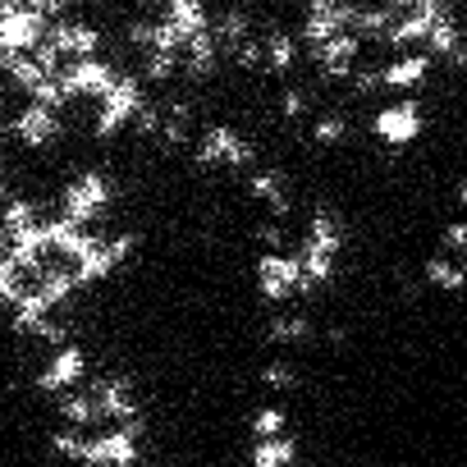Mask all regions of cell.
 <instances>
[{
	"label": "cell",
	"mask_w": 467,
	"mask_h": 467,
	"mask_svg": "<svg viewBox=\"0 0 467 467\" xmlns=\"http://www.w3.org/2000/svg\"><path fill=\"white\" fill-rule=\"evenodd\" d=\"M10 138V119H0V142H5Z\"/></svg>",
	"instance_id": "7bdbcfd3"
},
{
	"label": "cell",
	"mask_w": 467,
	"mask_h": 467,
	"mask_svg": "<svg viewBox=\"0 0 467 467\" xmlns=\"http://www.w3.org/2000/svg\"><path fill=\"white\" fill-rule=\"evenodd\" d=\"M83 440H88V431L65 426V431H56V435H51V449H56V453H65V458H83Z\"/></svg>",
	"instance_id": "1f68e13d"
},
{
	"label": "cell",
	"mask_w": 467,
	"mask_h": 467,
	"mask_svg": "<svg viewBox=\"0 0 467 467\" xmlns=\"http://www.w3.org/2000/svg\"><path fill=\"white\" fill-rule=\"evenodd\" d=\"M188 138H192V106L183 97L161 101V142L165 147H188Z\"/></svg>",
	"instance_id": "44dd1931"
},
{
	"label": "cell",
	"mask_w": 467,
	"mask_h": 467,
	"mask_svg": "<svg viewBox=\"0 0 467 467\" xmlns=\"http://www.w3.org/2000/svg\"><path fill=\"white\" fill-rule=\"evenodd\" d=\"M78 285H74V271L65 266V262H47L42 271H37V294L56 307V303H65L69 294H74Z\"/></svg>",
	"instance_id": "d4e9b609"
},
{
	"label": "cell",
	"mask_w": 467,
	"mask_h": 467,
	"mask_svg": "<svg viewBox=\"0 0 467 467\" xmlns=\"http://www.w3.org/2000/svg\"><path fill=\"white\" fill-rule=\"evenodd\" d=\"M92 408H97V421H138V394H133V380L124 371H101L88 389Z\"/></svg>",
	"instance_id": "ba28073f"
},
{
	"label": "cell",
	"mask_w": 467,
	"mask_h": 467,
	"mask_svg": "<svg viewBox=\"0 0 467 467\" xmlns=\"http://www.w3.org/2000/svg\"><path fill=\"white\" fill-rule=\"evenodd\" d=\"M5 253H10V239H5V229H0V262H5Z\"/></svg>",
	"instance_id": "b9f144b4"
},
{
	"label": "cell",
	"mask_w": 467,
	"mask_h": 467,
	"mask_svg": "<svg viewBox=\"0 0 467 467\" xmlns=\"http://www.w3.org/2000/svg\"><path fill=\"white\" fill-rule=\"evenodd\" d=\"M253 467H294V458H298V440L285 431V435H271V440H257L253 444Z\"/></svg>",
	"instance_id": "cb8c5ba5"
},
{
	"label": "cell",
	"mask_w": 467,
	"mask_h": 467,
	"mask_svg": "<svg viewBox=\"0 0 467 467\" xmlns=\"http://www.w3.org/2000/svg\"><path fill=\"white\" fill-rule=\"evenodd\" d=\"M262 380H266L271 389H294V385H298V371H294V362H266V367H262Z\"/></svg>",
	"instance_id": "d6a6232c"
},
{
	"label": "cell",
	"mask_w": 467,
	"mask_h": 467,
	"mask_svg": "<svg viewBox=\"0 0 467 467\" xmlns=\"http://www.w3.org/2000/svg\"><path fill=\"white\" fill-rule=\"evenodd\" d=\"M335 33H348V5H339V0H312L303 10V42L321 47Z\"/></svg>",
	"instance_id": "5bb4252c"
},
{
	"label": "cell",
	"mask_w": 467,
	"mask_h": 467,
	"mask_svg": "<svg viewBox=\"0 0 467 467\" xmlns=\"http://www.w3.org/2000/svg\"><path fill=\"white\" fill-rule=\"evenodd\" d=\"M224 51H229V60H234V65H244V69L262 65V37H248V42H239V47H224Z\"/></svg>",
	"instance_id": "74e56055"
},
{
	"label": "cell",
	"mask_w": 467,
	"mask_h": 467,
	"mask_svg": "<svg viewBox=\"0 0 467 467\" xmlns=\"http://www.w3.org/2000/svg\"><path fill=\"white\" fill-rule=\"evenodd\" d=\"M462 244H467L462 220H449V229H444V248H449V257H458V253H462Z\"/></svg>",
	"instance_id": "60d3db41"
},
{
	"label": "cell",
	"mask_w": 467,
	"mask_h": 467,
	"mask_svg": "<svg viewBox=\"0 0 467 467\" xmlns=\"http://www.w3.org/2000/svg\"><path fill=\"white\" fill-rule=\"evenodd\" d=\"M426 280L431 285H440L444 294H458L462 289V266H458V257H426Z\"/></svg>",
	"instance_id": "83f0119b"
},
{
	"label": "cell",
	"mask_w": 467,
	"mask_h": 467,
	"mask_svg": "<svg viewBox=\"0 0 467 467\" xmlns=\"http://www.w3.org/2000/svg\"><path fill=\"white\" fill-rule=\"evenodd\" d=\"M110 197H115L110 174H101V170H83L78 179H69V183H65V192H60V215L88 229V220L106 215Z\"/></svg>",
	"instance_id": "277c9868"
},
{
	"label": "cell",
	"mask_w": 467,
	"mask_h": 467,
	"mask_svg": "<svg viewBox=\"0 0 467 467\" xmlns=\"http://www.w3.org/2000/svg\"><path fill=\"white\" fill-rule=\"evenodd\" d=\"M56 78L65 88V101H74V97H106V88L119 78V69L106 56H83V60H69Z\"/></svg>",
	"instance_id": "30bf717a"
},
{
	"label": "cell",
	"mask_w": 467,
	"mask_h": 467,
	"mask_svg": "<svg viewBox=\"0 0 467 467\" xmlns=\"http://www.w3.org/2000/svg\"><path fill=\"white\" fill-rule=\"evenodd\" d=\"M147 106V88L138 83V74H119L110 88H106V97H101V106H97V133L101 138H115L124 124H133V115Z\"/></svg>",
	"instance_id": "52a82bcc"
},
{
	"label": "cell",
	"mask_w": 467,
	"mask_h": 467,
	"mask_svg": "<svg viewBox=\"0 0 467 467\" xmlns=\"http://www.w3.org/2000/svg\"><path fill=\"white\" fill-rule=\"evenodd\" d=\"M133 124H138V133H161V101L147 97V106L133 115Z\"/></svg>",
	"instance_id": "ab89813d"
},
{
	"label": "cell",
	"mask_w": 467,
	"mask_h": 467,
	"mask_svg": "<svg viewBox=\"0 0 467 467\" xmlns=\"http://www.w3.org/2000/svg\"><path fill=\"white\" fill-rule=\"evenodd\" d=\"M253 275H257L262 298H271V303H289V298L303 294V275H298V257L294 253H262Z\"/></svg>",
	"instance_id": "9c48e42d"
},
{
	"label": "cell",
	"mask_w": 467,
	"mask_h": 467,
	"mask_svg": "<svg viewBox=\"0 0 467 467\" xmlns=\"http://www.w3.org/2000/svg\"><path fill=\"white\" fill-rule=\"evenodd\" d=\"M376 138L389 142V147H403L421 133V106L417 101H394V106H380L376 119H371Z\"/></svg>",
	"instance_id": "7c38bea8"
},
{
	"label": "cell",
	"mask_w": 467,
	"mask_h": 467,
	"mask_svg": "<svg viewBox=\"0 0 467 467\" xmlns=\"http://www.w3.org/2000/svg\"><path fill=\"white\" fill-rule=\"evenodd\" d=\"M192 156H197V165H234V170H244V165L257 161V147L234 124H206L197 133V142H192Z\"/></svg>",
	"instance_id": "8992f818"
},
{
	"label": "cell",
	"mask_w": 467,
	"mask_h": 467,
	"mask_svg": "<svg viewBox=\"0 0 467 467\" xmlns=\"http://www.w3.org/2000/svg\"><path fill=\"white\" fill-rule=\"evenodd\" d=\"M5 197H10V188H5V183H0V206H5Z\"/></svg>",
	"instance_id": "ee69618b"
},
{
	"label": "cell",
	"mask_w": 467,
	"mask_h": 467,
	"mask_svg": "<svg viewBox=\"0 0 467 467\" xmlns=\"http://www.w3.org/2000/svg\"><path fill=\"white\" fill-rule=\"evenodd\" d=\"M161 24H165L179 42H188V37L206 33L211 15H206L202 0H165V5H161Z\"/></svg>",
	"instance_id": "e0dca14e"
},
{
	"label": "cell",
	"mask_w": 467,
	"mask_h": 467,
	"mask_svg": "<svg viewBox=\"0 0 467 467\" xmlns=\"http://www.w3.org/2000/svg\"><path fill=\"white\" fill-rule=\"evenodd\" d=\"M138 440H142V417L138 421H115L97 435L83 440V458L92 467H133L138 462Z\"/></svg>",
	"instance_id": "5b68a950"
},
{
	"label": "cell",
	"mask_w": 467,
	"mask_h": 467,
	"mask_svg": "<svg viewBox=\"0 0 467 467\" xmlns=\"http://www.w3.org/2000/svg\"><path fill=\"white\" fill-rule=\"evenodd\" d=\"M358 42H362V37H353V33H335L330 42L312 47V56H317V65H321L326 74H348L353 60H358Z\"/></svg>",
	"instance_id": "ffe728a7"
},
{
	"label": "cell",
	"mask_w": 467,
	"mask_h": 467,
	"mask_svg": "<svg viewBox=\"0 0 467 467\" xmlns=\"http://www.w3.org/2000/svg\"><path fill=\"white\" fill-rule=\"evenodd\" d=\"M206 28H211L215 47H239V42L253 37V19H248V10H239V5H224Z\"/></svg>",
	"instance_id": "7402d4cb"
},
{
	"label": "cell",
	"mask_w": 467,
	"mask_h": 467,
	"mask_svg": "<svg viewBox=\"0 0 467 467\" xmlns=\"http://www.w3.org/2000/svg\"><path fill=\"white\" fill-rule=\"evenodd\" d=\"M56 408H60V417L69 421V426H92L97 421V408H92V399L88 394H78V389H65L60 399H56Z\"/></svg>",
	"instance_id": "f1b7e54d"
},
{
	"label": "cell",
	"mask_w": 467,
	"mask_h": 467,
	"mask_svg": "<svg viewBox=\"0 0 467 467\" xmlns=\"http://www.w3.org/2000/svg\"><path fill=\"white\" fill-rule=\"evenodd\" d=\"M312 330V317L307 312H275L271 321H266V335L275 339V344H294V339H303Z\"/></svg>",
	"instance_id": "4316f807"
},
{
	"label": "cell",
	"mask_w": 467,
	"mask_h": 467,
	"mask_svg": "<svg viewBox=\"0 0 467 467\" xmlns=\"http://www.w3.org/2000/svg\"><path fill=\"white\" fill-rule=\"evenodd\" d=\"M19 289H24V271L5 257V262H0V303H15Z\"/></svg>",
	"instance_id": "836d02e7"
},
{
	"label": "cell",
	"mask_w": 467,
	"mask_h": 467,
	"mask_svg": "<svg viewBox=\"0 0 467 467\" xmlns=\"http://www.w3.org/2000/svg\"><path fill=\"white\" fill-rule=\"evenodd\" d=\"M10 133H19L28 147H47V142H56L60 138V119H56V110H47V106H24V110H15V119H10Z\"/></svg>",
	"instance_id": "9a60e30c"
},
{
	"label": "cell",
	"mask_w": 467,
	"mask_h": 467,
	"mask_svg": "<svg viewBox=\"0 0 467 467\" xmlns=\"http://www.w3.org/2000/svg\"><path fill=\"white\" fill-rule=\"evenodd\" d=\"M280 110H285L289 119L307 115V92H303V88H285V92H280Z\"/></svg>",
	"instance_id": "f35d334b"
},
{
	"label": "cell",
	"mask_w": 467,
	"mask_h": 467,
	"mask_svg": "<svg viewBox=\"0 0 467 467\" xmlns=\"http://www.w3.org/2000/svg\"><path fill=\"white\" fill-rule=\"evenodd\" d=\"M344 133H348V119H344L339 110H326V115L312 124V138H317V142H339Z\"/></svg>",
	"instance_id": "4dcf8cb0"
},
{
	"label": "cell",
	"mask_w": 467,
	"mask_h": 467,
	"mask_svg": "<svg viewBox=\"0 0 467 467\" xmlns=\"http://www.w3.org/2000/svg\"><path fill=\"white\" fill-rule=\"evenodd\" d=\"M339 253H344V220H339L330 206H317L312 220H307L303 244L294 248V257H298V275H303V294L321 289V285L335 275Z\"/></svg>",
	"instance_id": "6da1fadb"
},
{
	"label": "cell",
	"mask_w": 467,
	"mask_h": 467,
	"mask_svg": "<svg viewBox=\"0 0 467 467\" xmlns=\"http://www.w3.org/2000/svg\"><path fill=\"white\" fill-rule=\"evenodd\" d=\"M10 78H15L19 88H28V92H33V88H37L47 74L37 69V60H33V56H19V60H15V69H10Z\"/></svg>",
	"instance_id": "8d00e7d4"
},
{
	"label": "cell",
	"mask_w": 467,
	"mask_h": 467,
	"mask_svg": "<svg viewBox=\"0 0 467 467\" xmlns=\"http://www.w3.org/2000/svg\"><path fill=\"white\" fill-rule=\"evenodd\" d=\"M294 60H298V37H289L285 28H271V33L262 37V65H266L271 74H289Z\"/></svg>",
	"instance_id": "603a6c76"
},
{
	"label": "cell",
	"mask_w": 467,
	"mask_h": 467,
	"mask_svg": "<svg viewBox=\"0 0 467 467\" xmlns=\"http://www.w3.org/2000/svg\"><path fill=\"white\" fill-rule=\"evenodd\" d=\"M42 234H47V253H60V257L74 262L88 248V234L92 229H83V224H74L65 215H51V220H42Z\"/></svg>",
	"instance_id": "ac0fdd59"
},
{
	"label": "cell",
	"mask_w": 467,
	"mask_h": 467,
	"mask_svg": "<svg viewBox=\"0 0 467 467\" xmlns=\"http://www.w3.org/2000/svg\"><path fill=\"white\" fill-rule=\"evenodd\" d=\"M56 19H69V0H0V51L33 56Z\"/></svg>",
	"instance_id": "7a4b0ae2"
},
{
	"label": "cell",
	"mask_w": 467,
	"mask_h": 467,
	"mask_svg": "<svg viewBox=\"0 0 467 467\" xmlns=\"http://www.w3.org/2000/svg\"><path fill=\"white\" fill-rule=\"evenodd\" d=\"M257 239L266 244V253H289V248H285V244H289V234H285L280 220H262V224H257Z\"/></svg>",
	"instance_id": "e575fe53"
},
{
	"label": "cell",
	"mask_w": 467,
	"mask_h": 467,
	"mask_svg": "<svg viewBox=\"0 0 467 467\" xmlns=\"http://www.w3.org/2000/svg\"><path fill=\"white\" fill-rule=\"evenodd\" d=\"M138 248V234L133 229H115V234H88V248L74 257V285H97V280H106L129 253Z\"/></svg>",
	"instance_id": "3957f363"
},
{
	"label": "cell",
	"mask_w": 467,
	"mask_h": 467,
	"mask_svg": "<svg viewBox=\"0 0 467 467\" xmlns=\"http://www.w3.org/2000/svg\"><path fill=\"white\" fill-rule=\"evenodd\" d=\"M426 74H431V56L426 51H403V56H394L380 69V83L385 88H417Z\"/></svg>",
	"instance_id": "d6986e66"
},
{
	"label": "cell",
	"mask_w": 467,
	"mask_h": 467,
	"mask_svg": "<svg viewBox=\"0 0 467 467\" xmlns=\"http://www.w3.org/2000/svg\"><path fill=\"white\" fill-rule=\"evenodd\" d=\"M83 376H88V353H83L78 344H65V348H56V353L47 358V367L37 371V385L51 389V394H65V389H74Z\"/></svg>",
	"instance_id": "4fadbf2b"
},
{
	"label": "cell",
	"mask_w": 467,
	"mask_h": 467,
	"mask_svg": "<svg viewBox=\"0 0 467 467\" xmlns=\"http://www.w3.org/2000/svg\"><path fill=\"white\" fill-rule=\"evenodd\" d=\"M253 435L257 440H271V435H285V408L280 403H266L253 412Z\"/></svg>",
	"instance_id": "f546056e"
},
{
	"label": "cell",
	"mask_w": 467,
	"mask_h": 467,
	"mask_svg": "<svg viewBox=\"0 0 467 467\" xmlns=\"http://www.w3.org/2000/svg\"><path fill=\"white\" fill-rule=\"evenodd\" d=\"M248 192L271 206V220H280V224L289 220L294 197H289V179H285L280 170H253V174H248Z\"/></svg>",
	"instance_id": "2e32d148"
},
{
	"label": "cell",
	"mask_w": 467,
	"mask_h": 467,
	"mask_svg": "<svg viewBox=\"0 0 467 467\" xmlns=\"http://www.w3.org/2000/svg\"><path fill=\"white\" fill-rule=\"evenodd\" d=\"M60 60H83V56H101V28L88 19H56L42 37Z\"/></svg>",
	"instance_id": "8fae6325"
},
{
	"label": "cell",
	"mask_w": 467,
	"mask_h": 467,
	"mask_svg": "<svg viewBox=\"0 0 467 467\" xmlns=\"http://www.w3.org/2000/svg\"><path fill=\"white\" fill-rule=\"evenodd\" d=\"M215 60H220V47H215L211 28L183 42V65H188L192 74H211V69H215Z\"/></svg>",
	"instance_id": "484cf974"
},
{
	"label": "cell",
	"mask_w": 467,
	"mask_h": 467,
	"mask_svg": "<svg viewBox=\"0 0 467 467\" xmlns=\"http://www.w3.org/2000/svg\"><path fill=\"white\" fill-rule=\"evenodd\" d=\"M174 65H179V56H161V51H147V56H142V74H147V78H156V83H161V78H170V74H174Z\"/></svg>",
	"instance_id": "d590c367"
}]
</instances>
